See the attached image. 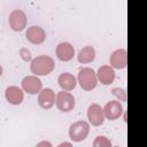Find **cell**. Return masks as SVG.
Masks as SVG:
<instances>
[{
	"label": "cell",
	"instance_id": "1",
	"mask_svg": "<svg viewBox=\"0 0 147 147\" xmlns=\"http://www.w3.org/2000/svg\"><path fill=\"white\" fill-rule=\"evenodd\" d=\"M54 60L48 55H40L31 61L30 69L34 76H46L54 70Z\"/></svg>",
	"mask_w": 147,
	"mask_h": 147
},
{
	"label": "cell",
	"instance_id": "2",
	"mask_svg": "<svg viewBox=\"0 0 147 147\" xmlns=\"http://www.w3.org/2000/svg\"><path fill=\"white\" fill-rule=\"evenodd\" d=\"M78 83L80 87L85 91H92L98 84V77L93 69L83 68L78 74Z\"/></svg>",
	"mask_w": 147,
	"mask_h": 147
},
{
	"label": "cell",
	"instance_id": "3",
	"mask_svg": "<svg viewBox=\"0 0 147 147\" xmlns=\"http://www.w3.org/2000/svg\"><path fill=\"white\" fill-rule=\"evenodd\" d=\"M90 132V125L85 121H78L70 125L69 127V137L71 140L79 142L83 141Z\"/></svg>",
	"mask_w": 147,
	"mask_h": 147
},
{
	"label": "cell",
	"instance_id": "4",
	"mask_svg": "<svg viewBox=\"0 0 147 147\" xmlns=\"http://www.w3.org/2000/svg\"><path fill=\"white\" fill-rule=\"evenodd\" d=\"M55 103H56V107L61 111L67 113V111H70V110L74 109V107H75V98L70 92L62 90L61 92H59L56 94Z\"/></svg>",
	"mask_w": 147,
	"mask_h": 147
},
{
	"label": "cell",
	"instance_id": "5",
	"mask_svg": "<svg viewBox=\"0 0 147 147\" xmlns=\"http://www.w3.org/2000/svg\"><path fill=\"white\" fill-rule=\"evenodd\" d=\"M26 15L21 9H15L9 15V25L14 31H23L26 28Z\"/></svg>",
	"mask_w": 147,
	"mask_h": 147
},
{
	"label": "cell",
	"instance_id": "6",
	"mask_svg": "<svg viewBox=\"0 0 147 147\" xmlns=\"http://www.w3.org/2000/svg\"><path fill=\"white\" fill-rule=\"evenodd\" d=\"M87 119L94 126H100L105 122V114L101 106L98 103H92L87 109Z\"/></svg>",
	"mask_w": 147,
	"mask_h": 147
},
{
	"label": "cell",
	"instance_id": "7",
	"mask_svg": "<svg viewBox=\"0 0 147 147\" xmlns=\"http://www.w3.org/2000/svg\"><path fill=\"white\" fill-rule=\"evenodd\" d=\"M102 109H103L105 118H107L109 121L117 119L123 114V107L119 103V101H116V100H113V101L107 102L106 106Z\"/></svg>",
	"mask_w": 147,
	"mask_h": 147
},
{
	"label": "cell",
	"instance_id": "8",
	"mask_svg": "<svg viewBox=\"0 0 147 147\" xmlns=\"http://www.w3.org/2000/svg\"><path fill=\"white\" fill-rule=\"evenodd\" d=\"M42 86L41 80L37 76H26L22 80V88L29 94H37L40 92Z\"/></svg>",
	"mask_w": 147,
	"mask_h": 147
},
{
	"label": "cell",
	"instance_id": "9",
	"mask_svg": "<svg viewBox=\"0 0 147 147\" xmlns=\"http://www.w3.org/2000/svg\"><path fill=\"white\" fill-rule=\"evenodd\" d=\"M25 36H26V39L33 45L42 44L45 41V39H46V33H45L44 29L40 28V26H36V25L30 26L26 30Z\"/></svg>",
	"mask_w": 147,
	"mask_h": 147
},
{
	"label": "cell",
	"instance_id": "10",
	"mask_svg": "<svg viewBox=\"0 0 147 147\" xmlns=\"http://www.w3.org/2000/svg\"><path fill=\"white\" fill-rule=\"evenodd\" d=\"M110 65L115 69H123L126 67L127 64V54H126V51L123 49V48H119V49H116L115 52L111 53L110 55Z\"/></svg>",
	"mask_w": 147,
	"mask_h": 147
},
{
	"label": "cell",
	"instance_id": "11",
	"mask_svg": "<svg viewBox=\"0 0 147 147\" xmlns=\"http://www.w3.org/2000/svg\"><path fill=\"white\" fill-rule=\"evenodd\" d=\"M38 103L42 109H49L55 103V93L52 88L40 90L38 96Z\"/></svg>",
	"mask_w": 147,
	"mask_h": 147
},
{
	"label": "cell",
	"instance_id": "12",
	"mask_svg": "<svg viewBox=\"0 0 147 147\" xmlns=\"http://www.w3.org/2000/svg\"><path fill=\"white\" fill-rule=\"evenodd\" d=\"M75 55L74 46L69 42H60L56 46V56L61 61H70Z\"/></svg>",
	"mask_w": 147,
	"mask_h": 147
},
{
	"label": "cell",
	"instance_id": "13",
	"mask_svg": "<svg viewBox=\"0 0 147 147\" xmlns=\"http://www.w3.org/2000/svg\"><path fill=\"white\" fill-rule=\"evenodd\" d=\"M6 99L9 103L11 105H21L23 99H24V94L23 91L17 87V86H9L6 88Z\"/></svg>",
	"mask_w": 147,
	"mask_h": 147
},
{
	"label": "cell",
	"instance_id": "14",
	"mask_svg": "<svg viewBox=\"0 0 147 147\" xmlns=\"http://www.w3.org/2000/svg\"><path fill=\"white\" fill-rule=\"evenodd\" d=\"M96 77L103 85H110L115 79V71L110 65H102L99 68Z\"/></svg>",
	"mask_w": 147,
	"mask_h": 147
},
{
	"label": "cell",
	"instance_id": "15",
	"mask_svg": "<svg viewBox=\"0 0 147 147\" xmlns=\"http://www.w3.org/2000/svg\"><path fill=\"white\" fill-rule=\"evenodd\" d=\"M57 83L60 85V87L64 91H71L76 87L77 85V80L75 78L74 75H71L70 72H63L59 76Z\"/></svg>",
	"mask_w": 147,
	"mask_h": 147
},
{
	"label": "cell",
	"instance_id": "16",
	"mask_svg": "<svg viewBox=\"0 0 147 147\" xmlns=\"http://www.w3.org/2000/svg\"><path fill=\"white\" fill-rule=\"evenodd\" d=\"M95 57V49L92 46H85L82 48L77 55V60L79 63H90Z\"/></svg>",
	"mask_w": 147,
	"mask_h": 147
},
{
	"label": "cell",
	"instance_id": "17",
	"mask_svg": "<svg viewBox=\"0 0 147 147\" xmlns=\"http://www.w3.org/2000/svg\"><path fill=\"white\" fill-rule=\"evenodd\" d=\"M93 146H94V147H110V146H111V142H110V140H108V138H106V137H98V138L94 140Z\"/></svg>",
	"mask_w": 147,
	"mask_h": 147
},
{
	"label": "cell",
	"instance_id": "18",
	"mask_svg": "<svg viewBox=\"0 0 147 147\" xmlns=\"http://www.w3.org/2000/svg\"><path fill=\"white\" fill-rule=\"evenodd\" d=\"M111 92H113L114 95H116L119 99V101H126V92H125V90H123V88H114Z\"/></svg>",
	"mask_w": 147,
	"mask_h": 147
},
{
	"label": "cell",
	"instance_id": "19",
	"mask_svg": "<svg viewBox=\"0 0 147 147\" xmlns=\"http://www.w3.org/2000/svg\"><path fill=\"white\" fill-rule=\"evenodd\" d=\"M21 55H22V59H23L24 61H30V60H31V54H30V52H29L28 49H25V48H22V49H21Z\"/></svg>",
	"mask_w": 147,
	"mask_h": 147
},
{
	"label": "cell",
	"instance_id": "20",
	"mask_svg": "<svg viewBox=\"0 0 147 147\" xmlns=\"http://www.w3.org/2000/svg\"><path fill=\"white\" fill-rule=\"evenodd\" d=\"M38 146H51V142H47V141H42V142L38 144Z\"/></svg>",
	"mask_w": 147,
	"mask_h": 147
},
{
	"label": "cell",
	"instance_id": "21",
	"mask_svg": "<svg viewBox=\"0 0 147 147\" xmlns=\"http://www.w3.org/2000/svg\"><path fill=\"white\" fill-rule=\"evenodd\" d=\"M59 146H60V147H61V146H69V147H70L71 144H70V142H62V144H60Z\"/></svg>",
	"mask_w": 147,
	"mask_h": 147
},
{
	"label": "cell",
	"instance_id": "22",
	"mask_svg": "<svg viewBox=\"0 0 147 147\" xmlns=\"http://www.w3.org/2000/svg\"><path fill=\"white\" fill-rule=\"evenodd\" d=\"M1 75H2V67L0 65V76H1Z\"/></svg>",
	"mask_w": 147,
	"mask_h": 147
}]
</instances>
